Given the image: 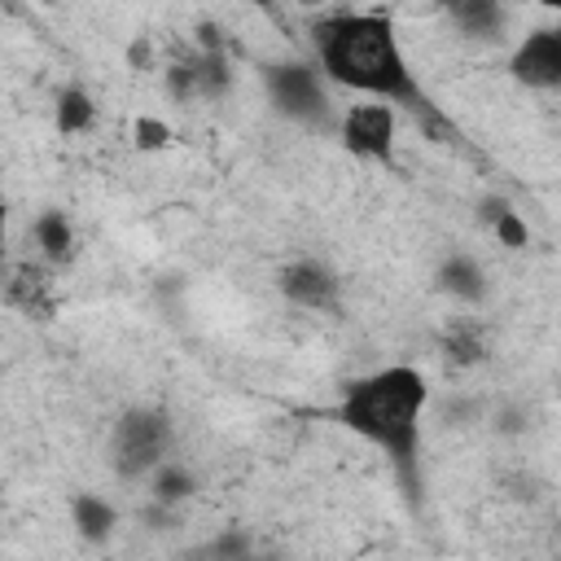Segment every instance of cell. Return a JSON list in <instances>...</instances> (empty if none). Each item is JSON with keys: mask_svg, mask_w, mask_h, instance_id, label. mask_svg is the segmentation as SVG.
<instances>
[{"mask_svg": "<svg viewBox=\"0 0 561 561\" xmlns=\"http://www.w3.org/2000/svg\"><path fill=\"white\" fill-rule=\"evenodd\" d=\"M508 75L530 92H561V22L522 35L508 53Z\"/></svg>", "mask_w": 561, "mask_h": 561, "instance_id": "cell-6", "label": "cell"}, {"mask_svg": "<svg viewBox=\"0 0 561 561\" xmlns=\"http://www.w3.org/2000/svg\"><path fill=\"white\" fill-rule=\"evenodd\" d=\"M9 302L13 307H22V311H39V316H48V302H44V272H35V267H18V276L9 280Z\"/></svg>", "mask_w": 561, "mask_h": 561, "instance_id": "cell-15", "label": "cell"}, {"mask_svg": "<svg viewBox=\"0 0 561 561\" xmlns=\"http://www.w3.org/2000/svg\"><path fill=\"white\" fill-rule=\"evenodd\" d=\"M241 4H254V9H263V13H272V9H276V0H241Z\"/></svg>", "mask_w": 561, "mask_h": 561, "instance_id": "cell-21", "label": "cell"}, {"mask_svg": "<svg viewBox=\"0 0 561 561\" xmlns=\"http://www.w3.org/2000/svg\"><path fill=\"white\" fill-rule=\"evenodd\" d=\"M35 245H39V254L48 263L70 259L75 254V224H70V215H61V210L35 215Z\"/></svg>", "mask_w": 561, "mask_h": 561, "instance_id": "cell-12", "label": "cell"}, {"mask_svg": "<svg viewBox=\"0 0 561 561\" xmlns=\"http://www.w3.org/2000/svg\"><path fill=\"white\" fill-rule=\"evenodd\" d=\"M394 131H399V114L390 101H359L351 110H342L337 118V140L351 158H364V162H381V167H394Z\"/></svg>", "mask_w": 561, "mask_h": 561, "instance_id": "cell-5", "label": "cell"}, {"mask_svg": "<svg viewBox=\"0 0 561 561\" xmlns=\"http://www.w3.org/2000/svg\"><path fill=\"white\" fill-rule=\"evenodd\" d=\"M92 118H96V101H92L79 83H70V88H61V92H57L53 123H57V131H61V136H79V131H88V127H92Z\"/></svg>", "mask_w": 561, "mask_h": 561, "instance_id": "cell-13", "label": "cell"}, {"mask_svg": "<svg viewBox=\"0 0 561 561\" xmlns=\"http://www.w3.org/2000/svg\"><path fill=\"white\" fill-rule=\"evenodd\" d=\"M193 491H197V478H193V469L184 465V460H175V456H167L153 473H149V500H158V504H184V500H193Z\"/></svg>", "mask_w": 561, "mask_h": 561, "instance_id": "cell-11", "label": "cell"}, {"mask_svg": "<svg viewBox=\"0 0 561 561\" xmlns=\"http://www.w3.org/2000/svg\"><path fill=\"white\" fill-rule=\"evenodd\" d=\"M425 403H430V381L412 364H386L368 377H355L337 403V421L351 434H359L364 443H373L394 465L408 495H416V486H421L416 456H421Z\"/></svg>", "mask_w": 561, "mask_h": 561, "instance_id": "cell-2", "label": "cell"}, {"mask_svg": "<svg viewBox=\"0 0 561 561\" xmlns=\"http://www.w3.org/2000/svg\"><path fill=\"white\" fill-rule=\"evenodd\" d=\"M276 285L302 311H337V302H342V280L324 259H289L280 267Z\"/></svg>", "mask_w": 561, "mask_h": 561, "instance_id": "cell-7", "label": "cell"}, {"mask_svg": "<svg viewBox=\"0 0 561 561\" xmlns=\"http://www.w3.org/2000/svg\"><path fill=\"white\" fill-rule=\"evenodd\" d=\"M443 355H447V359H451L456 368H469V364H478V359L486 355L482 329H478V324H469V320L451 324V329L443 333Z\"/></svg>", "mask_w": 561, "mask_h": 561, "instance_id": "cell-14", "label": "cell"}, {"mask_svg": "<svg viewBox=\"0 0 561 561\" xmlns=\"http://www.w3.org/2000/svg\"><path fill=\"white\" fill-rule=\"evenodd\" d=\"M167 96H175V101H193L197 96V70H193V61H180V66L167 70Z\"/></svg>", "mask_w": 561, "mask_h": 561, "instance_id": "cell-17", "label": "cell"}, {"mask_svg": "<svg viewBox=\"0 0 561 561\" xmlns=\"http://www.w3.org/2000/svg\"><path fill=\"white\" fill-rule=\"evenodd\" d=\"M451 18L456 31H465L469 39H500L504 35V0H438Z\"/></svg>", "mask_w": 561, "mask_h": 561, "instance_id": "cell-8", "label": "cell"}, {"mask_svg": "<svg viewBox=\"0 0 561 561\" xmlns=\"http://www.w3.org/2000/svg\"><path fill=\"white\" fill-rule=\"evenodd\" d=\"M263 83H267V96L272 105L302 123V127H333L337 131V118L333 114V101H329V79L320 66H307V61H280V66H267L263 70Z\"/></svg>", "mask_w": 561, "mask_h": 561, "instance_id": "cell-4", "label": "cell"}, {"mask_svg": "<svg viewBox=\"0 0 561 561\" xmlns=\"http://www.w3.org/2000/svg\"><path fill=\"white\" fill-rule=\"evenodd\" d=\"M206 552H210V557H245V552H250V535H241V530L219 535V539L206 543Z\"/></svg>", "mask_w": 561, "mask_h": 561, "instance_id": "cell-19", "label": "cell"}, {"mask_svg": "<svg viewBox=\"0 0 561 561\" xmlns=\"http://www.w3.org/2000/svg\"><path fill=\"white\" fill-rule=\"evenodd\" d=\"M438 289L443 294H451L456 302H482L486 298V272H482V263L473 259V254H447L443 263H438Z\"/></svg>", "mask_w": 561, "mask_h": 561, "instance_id": "cell-9", "label": "cell"}, {"mask_svg": "<svg viewBox=\"0 0 561 561\" xmlns=\"http://www.w3.org/2000/svg\"><path fill=\"white\" fill-rule=\"evenodd\" d=\"M316 66L329 83L359 92L368 101H390L394 110H412L438 118L425 88L412 75V61L399 44V31L386 13H329L311 22Z\"/></svg>", "mask_w": 561, "mask_h": 561, "instance_id": "cell-1", "label": "cell"}, {"mask_svg": "<svg viewBox=\"0 0 561 561\" xmlns=\"http://www.w3.org/2000/svg\"><path fill=\"white\" fill-rule=\"evenodd\" d=\"M70 517H75L79 539H88V543H105V539L114 535V526H118L114 504H110L105 495H92V491H79V495L70 500Z\"/></svg>", "mask_w": 561, "mask_h": 561, "instance_id": "cell-10", "label": "cell"}, {"mask_svg": "<svg viewBox=\"0 0 561 561\" xmlns=\"http://www.w3.org/2000/svg\"><path fill=\"white\" fill-rule=\"evenodd\" d=\"M171 438L175 425L162 408H127L118 412V421L110 425V469L123 482H140L149 478L167 456H171Z\"/></svg>", "mask_w": 561, "mask_h": 561, "instance_id": "cell-3", "label": "cell"}, {"mask_svg": "<svg viewBox=\"0 0 561 561\" xmlns=\"http://www.w3.org/2000/svg\"><path fill=\"white\" fill-rule=\"evenodd\" d=\"M149 57H153V53H149V44H145V39H136V44L127 48V61H131V66H149Z\"/></svg>", "mask_w": 561, "mask_h": 561, "instance_id": "cell-20", "label": "cell"}, {"mask_svg": "<svg viewBox=\"0 0 561 561\" xmlns=\"http://www.w3.org/2000/svg\"><path fill=\"white\" fill-rule=\"evenodd\" d=\"M294 4H302V9H316V4H324V0H294Z\"/></svg>", "mask_w": 561, "mask_h": 561, "instance_id": "cell-23", "label": "cell"}, {"mask_svg": "<svg viewBox=\"0 0 561 561\" xmlns=\"http://www.w3.org/2000/svg\"><path fill=\"white\" fill-rule=\"evenodd\" d=\"M539 9H548V13H561V0H535Z\"/></svg>", "mask_w": 561, "mask_h": 561, "instance_id": "cell-22", "label": "cell"}, {"mask_svg": "<svg viewBox=\"0 0 561 561\" xmlns=\"http://www.w3.org/2000/svg\"><path fill=\"white\" fill-rule=\"evenodd\" d=\"M35 4H57V0H35Z\"/></svg>", "mask_w": 561, "mask_h": 561, "instance_id": "cell-24", "label": "cell"}, {"mask_svg": "<svg viewBox=\"0 0 561 561\" xmlns=\"http://www.w3.org/2000/svg\"><path fill=\"white\" fill-rule=\"evenodd\" d=\"M167 140H171V127H167L162 118H149V114L136 118V145H140V149H162Z\"/></svg>", "mask_w": 561, "mask_h": 561, "instance_id": "cell-18", "label": "cell"}, {"mask_svg": "<svg viewBox=\"0 0 561 561\" xmlns=\"http://www.w3.org/2000/svg\"><path fill=\"white\" fill-rule=\"evenodd\" d=\"M486 224H491V232H495L508 250H522V245H526V219H522L517 210H508L504 202H486Z\"/></svg>", "mask_w": 561, "mask_h": 561, "instance_id": "cell-16", "label": "cell"}]
</instances>
